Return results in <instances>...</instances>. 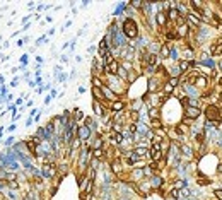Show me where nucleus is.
<instances>
[{
    "mask_svg": "<svg viewBox=\"0 0 222 200\" xmlns=\"http://www.w3.org/2000/svg\"><path fill=\"white\" fill-rule=\"evenodd\" d=\"M135 53H137V48L132 45H126V46H123L121 50H118V55L121 57L123 62H133Z\"/></svg>",
    "mask_w": 222,
    "mask_h": 200,
    "instance_id": "nucleus-4",
    "label": "nucleus"
},
{
    "mask_svg": "<svg viewBox=\"0 0 222 200\" xmlns=\"http://www.w3.org/2000/svg\"><path fill=\"white\" fill-rule=\"evenodd\" d=\"M144 178H145L144 168H133L132 173H130V180L132 181H140V180H144Z\"/></svg>",
    "mask_w": 222,
    "mask_h": 200,
    "instance_id": "nucleus-12",
    "label": "nucleus"
},
{
    "mask_svg": "<svg viewBox=\"0 0 222 200\" xmlns=\"http://www.w3.org/2000/svg\"><path fill=\"white\" fill-rule=\"evenodd\" d=\"M110 110H111L113 115H115V113H123V110H125V101L118 99V101H115V103H111Z\"/></svg>",
    "mask_w": 222,
    "mask_h": 200,
    "instance_id": "nucleus-13",
    "label": "nucleus"
},
{
    "mask_svg": "<svg viewBox=\"0 0 222 200\" xmlns=\"http://www.w3.org/2000/svg\"><path fill=\"white\" fill-rule=\"evenodd\" d=\"M149 156L154 162H161L164 161V151H162L161 144H152L150 149H149Z\"/></svg>",
    "mask_w": 222,
    "mask_h": 200,
    "instance_id": "nucleus-3",
    "label": "nucleus"
},
{
    "mask_svg": "<svg viewBox=\"0 0 222 200\" xmlns=\"http://www.w3.org/2000/svg\"><path fill=\"white\" fill-rule=\"evenodd\" d=\"M92 106H94V113H96L97 116H104V115H106V108L103 106L101 101H94Z\"/></svg>",
    "mask_w": 222,
    "mask_h": 200,
    "instance_id": "nucleus-17",
    "label": "nucleus"
},
{
    "mask_svg": "<svg viewBox=\"0 0 222 200\" xmlns=\"http://www.w3.org/2000/svg\"><path fill=\"white\" fill-rule=\"evenodd\" d=\"M171 46H173V45H169V43H164V45L161 46V50H159V57H161V60H162V58H169Z\"/></svg>",
    "mask_w": 222,
    "mask_h": 200,
    "instance_id": "nucleus-18",
    "label": "nucleus"
},
{
    "mask_svg": "<svg viewBox=\"0 0 222 200\" xmlns=\"http://www.w3.org/2000/svg\"><path fill=\"white\" fill-rule=\"evenodd\" d=\"M92 96H94V101H104V94H103V89L101 87H92Z\"/></svg>",
    "mask_w": 222,
    "mask_h": 200,
    "instance_id": "nucleus-21",
    "label": "nucleus"
},
{
    "mask_svg": "<svg viewBox=\"0 0 222 200\" xmlns=\"http://www.w3.org/2000/svg\"><path fill=\"white\" fill-rule=\"evenodd\" d=\"M126 7H128V3H126V2H121V3H118V5H116V9H115V14H113V16H115V17H120V16H123V12H125V10H126Z\"/></svg>",
    "mask_w": 222,
    "mask_h": 200,
    "instance_id": "nucleus-22",
    "label": "nucleus"
},
{
    "mask_svg": "<svg viewBox=\"0 0 222 200\" xmlns=\"http://www.w3.org/2000/svg\"><path fill=\"white\" fill-rule=\"evenodd\" d=\"M3 84H5V79H3V75L0 74V87H3Z\"/></svg>",
    "mask_w": 222,
    "mask_h": 200,
    "instance_id": "nucleus-46",
    "label": "nucleus"
},
{
    "mask_svg": "<svg viewBox=\"0 0 222 200\" xmlns=\"http://www.w3.org/2000/svg\"><path fill=\"white\" fill-rule=\"evenodd\" d=\"M57 81L58 82H65V81H67V74H63V72H62L60 75H57Z\"/></svg>",
    "mask_w": 222,
    "mask_h": 200,
    "instance_id": "nucleus-36",
    "label": "nucleus"
},
{
    "mask_svg": "<svg viewBox=\"0 0 222 200\" xmlns=\"http://www.w3.org/2000/svg\"><path fill=\"white\" fill-rule=\"evenodd\" d=\"M169 60L171 62H180V50L176 46H171V53H169Z\"/></svg>",
    "mask_w": 222,
    "mask_h": 200,
    "instance_id": "nucleus-25",
    "label": "nucleus"
},
{
    "mask_svg": "<svg viewBox=\"0 0 222 200\" xmlns=\"http://www.w3.org/2000/svg\"><path fill=\"white\" fill-rule=\"evenodd\" d=\"M217 84H219V86L222 87V75H220V77H219V79H217Z\"/></svg>",
    "mask_w": 222,
    "mask_h": 200,
    "instance_id": "nucleus-54",
    "label": "nucleus"
},
{
    "mask_svg": "<svg viewBox=\"0 0 222 200\" xmlns=\"http://www.w3.org/2000/svg\"><path fill=\"white\" fill-rule=\"evenodd\" d=\"M75 137H79V139L82 140V142H87V140H91L92 139V130L89 128V127H86L82 123V125H79V128H77V135Z\"/></svg>",
    "mask_w": 222,
    "mask_h": 200,
    "instance_id": "nucleus-5",
    "label": "nucleus"
},
{
    "mask_svg": "<svg viewBox=\"0 0 222 200\" xmlns=\"http://www.w3.org/2000/svg\"><path fill=\"white\" fill-rule=\"evenodd\" d=\"M22 98H17V99H16V103H14V104H16V106H21V104H22Z\"/></svg>",
    "mask_w": 222,
    "mask_h": 200,
    "instance_id": "nucleus-45",
    "label": "nucleus"
},
{
    "mask_svg": "<svg viewBox=\"0 0 222 200\" xmlns=\"http://www.w3.org/2000/svg\"><path fill=\"white\" fill-rule=\"evenodd\" d=\"M186 183H188V181L185 180V178H178V180L173 183V188H176V190H180V192H181L183 188H186Z\"/></svg>",
    "mask_w": 222,
    "mask_h": 200,
    "instance_id": "nucleus-24",
    "label": "nucleus"
},
{
    "mask_svg": "<svg viewBox=\"0 0 222 200\" xmlns=\"http://www.w3.org/2000/svg\"><path fill=\"white\" fill-rule=\"evenodd\" d=\"M118 70H120V63L118 62H111L110 65H108L106 68H104V72H106V75H118Z\"/></svg>",
    "mask_w": 222,
    "mask_h": 200,
    "instance_id": "nucleus-15",
    "label": "nucleus"
},
{
    "mask_svg": "<svg viewBox=\"0 0 222 200\" xmlns=\"http://www.w3.org/2000/svg\"><path fill=\"white\" fill-rule=\"evenodd\" d=\"M169 197L173 200H178V198H181V192L176 190V188H171V190H169Z\"/></svg>",
    "mask_w": 222,
    "mask_h": 200,
    "instance_id": "nucleus-28",
    "label": "nucleus"
},
{
    "mask_svg": "<svg viewBox=\"0 0 222 200\" xmlns=\"http://www.w3.org/2000/svg\"><path fill=\"white\" fill-rule=\"evenodd\" d=\"M52 98H57V89H52Z\"/></svg>",
    "mask_w": 222,
    "mask_h": 200,
    "instance_id": "nucleus-53",
    "label": "nucleus"
},
{
    "mask_svg": "<svg viewBox=\"0 0 222 200\" xmlns=\"http://www.w3.org/2000/svg\"><path fill=\"white\" fill-rule=\"evenodd\" d=\"M16 127H17L16 123H12V125H9V127H7L5 130H7V132H14V130H16Z\"/></svg>",
    "mask_w": 222,
    "mask_h": 200,
    "instance_id": "nucleus-40",
    "label": "nucleus"
},
{
    "mask_svg": "<svg viewBox=\"0 0 222 200\" xmlns=\"http://www.w3.org/2000/svg\"><path fill=\"white\" fill-rule=\"evenodd\" d=\"M202 92H205L207 89H210V84H209V79H207V75H203V74H198L196 75V79H195V84Z\"/></svg>",
    "mask_w": 222,
    "mask_h": 200,
    "instance_id": "nucleus-8",
    "label": "nucleus"
},
{
    "mask_svg": "<svg viewBox=\"0 0 222 200\" xmlns=\"http://www.w3.org/2000/svg\"><path fill=\"white\" fill-rule=\"evenodd\" d=\"M24 43H26V41H24V39H19V41H17V46H22Z\"/></svg>",
    "mask_w": 222,
    "mask_h": 200,
    "instance_id": "nucleus-51",
    "label": "nucleus"
},
{
    "mask_svg": "<svg viewBox=\"0 0 222 200\" xmlns=\"http://www.w3.org/2000/svg\"><path fill=\"white\" fill-rule=\"evenodd\" d=\"M29 28H31V24H29V22H27V24H24V28H22V31H27V29H29Z\"/></svg>",
    "mask_w": 222,
    "mask_h": 200,
    "instance_id": "nucleus-50",
    "label": "nucleus"
},
{
    "mask_svg": "<svg viewBox=\"0 0 222 200\" xmlns=\"http://www.w3.org/2000/svg\"><path fill=\"white\" fill-rule=\"evenodd\" d=\"M101 89H103V94H104V99H108V101H111V103H115V101H118V96H116L115 92H113V91L110 89V87H108L106 84H104L103 87H101Z\"/></svg>",
    "mask_w": 222,
    "mask_h": 200,
    "instance_id": "nucleus-14",
    "label": "nucleus"
},
{
    "mask_svg": "<svg viewBox=\"0 0 222 200\" xmlns=\"http://www.w3.org/2000/svg\"><path fill=\"white\" fill-rule=\"evenodd\" d=\"M84 125H86V127H89V128L92 130V133L97 130V123H96V120L89 118V116H86V118H84Z\"/></svg>",
    "mask_w": 222,
    "mask_h": 200,
    "instance_id": "nucleus-23",
    "label": "nucleus"
},
{
    "mask_svg": "<svg viewBox=\"0 0 222 200\" xmlns=\"http://www.w3.org/2000/svg\"><path fill=\"white\" fill-rule=\"evenodd\" d=\"M92 84H94L92 87H103L104 82L99 79V75H92Z\"/></svg>",
    "mask_w": 222,
    "mask_h": 200,
    "instance_id": "nucleus-29",
    "label": "nucleus"
},
{
    "mask_svg": "<svg viewBox=\"0 0 222 200\" xmlns=\"http://www.w3.org/2000/svg\"><path fill=\"white\" fill-rule=\"evenodd\" d=\"M167 74H169V77L180 79V77H181V70H180V65H173V67H169V68H167Z\"/></svg>",
    "mask_w": 222,
    "mask_h": 200,
    "instance_id": "nucleus-20",
    "label": "nucleus"
},
{
    "mask_svg": "<svg viewBox=\"0 0 222 200\" xmlns=\"http://www.w3.org/2000/svg\"><path fill=\"white\" fill-rule=\"evenodd\" d=\"M103 158H104V149H97V151H92V159H97V161H101Z\"/></svg>",
    "mask_w": 222,
    "mask_h": 200,
    "instance_id": "nucleus-27",
    "label": "nucleus"
},
{
    "mask_svg": "<svg viewBox=\"0 0 222 200\" xmlns=\"http://www.w3.org/2000/svg\"><path fill=\"white\" fill-rule=\"evenodd\" d=\"M10 86L12 87H16V86H19V77H14V81L10 82Z\"/></svg>",
    "mask_w": 222,
    "mask_h": 200,
    "instance_id": "nucleus-41",
    "label": "nucleus"
},
{
    "mask_svg": "<svg viewBox=\"0 0 222 200\" xmlns=\"http://www.w3.org/2000/svg\"><path fill=\"white\" fill-rule=\"evenodd\" d=\"M149 183H150V187L152 188H155V190H159V188L162 187V183H164V178L161 176V174H152L150 178H149Z\"/></svg>",
    "mask_w": 222,
    "mask_h": 200,
    "instance_id": "nucleus-10",
    "label": "nucleus"
},
{
    "mask_svg": "<svg viewBox=\"0 0 222 200\" xmlns=\"http://www.w3.org/2000/svg\"><path fill=\"white\" fill-rule=\"evenodd\" d=\"M180 154L183 159H188V161H190V159L193 158V149L188 144H180Z\"/></svg>",
    "mask_w": 222,
    "mask_h": 200,
    "instance_id": "nucleus-9",
    "label": "nucleus"
},
{
    "mask_svg": "<svg viewBox=\"0 0 222 200\" xmlns=\"http://www.w3.org/2000/svg\"><path fill=\"white\" fill-rule=\"evenodd\" d=\"M217 67H219V70H220V72H222V60H220V62H219V63H217Z\"/></svg>",
    "mask_w": 222,
    "mask_h": 200,
    "instance_id": "nucleus-55",
    "label": "nucleus"
},
{
    "mask_svg": "<svg viewBox=\"0 0 222 200\" xmlns=\"http://www.w3.org/2000/svg\"><path fill=\"white\" fill-rule=\"evenodd\" d=\"M27 84H29V87H36L38 84H36V81H27Z\"/></svg>",
    "mask_w": 222,
    "mask_h": 200,
    "instance_id": "nucleus-47",
    "label": "nucleus"
},
{
    "mask_svg": "<svg viewBox=\"0 0 222 200\" xmlns=\"http://www.w3.org/2000/svg\"><path fill=\"white\" fill-rule=\"evenodd\" d=\"M36 115H38V110H36V108H32V110L29 111V116L32 118V116H36Z\"/></svg>",
    "mask_w": 222,
    "mask_h": 200,
    "instance_id": "nucleus-44",
    "label": "nucleus"
},
{
    "mask_svg": "<svg viewBox=\"0 0 222 200\" xmlns=\"http://www.w3.org/2000/svg\"><path fill=\"white\" fill-rule=\"evenodd\" d=\"M3 188H5V181L0 180V192H3Z\"/></svg>",
    "mask_w": 222,
    "mask_h": 200,
    "instance_id": "nucleus-48",
    "label": "nucleus"
},
{
    "mask_svg": "<svg viewBox=\"0 0 222 200\" xmlns=\"http://www.w3.org/2000/svg\"><path fill=\"white\" fill-rule=\"evenodd\" d=\"M147 116L150 120H159V118H161V108H149V110H147Z\"/></svg>",
    "mask_w": 222,
    "mask_h": 200,
    "instance_id": "nucleus-19",
    "label": "nucleus"
},
{
    "mask_svg": "<svg viewBox=\"0 0 222 200\" xmlns=\"http://www.w3.org/2000/svg\"><path fill=\"white\" fill-rule=\"evenodd\" d=\"M128 5L132 7V9H142V7H144V2H142V0H133V2H130Z\"/></svg>",
    "mask_w": 222,
    "mask_h": 200,
    "instance_id": "nucleus-31",
    "label": "nucleus"
},
{
    "mask_svg": "<svg viewBox=\"0 0 222 200\" xmlns=\"http://www.w3.org/2000/svg\"><path fill=\"white\" fill-rule=\"evenodd\" d=\"M155 24H157L159 28H166L167 24H169V21H167V14L162 12V10H159V12L155 14Z\"/></svg>",
    "mask_w": 222,
    "mask_h": 200,
    "instance_id": "nucleus-11",
    "label": "nucleus"
},
{
    "mask_svg": "<svg viewBox=\"0 0 222 200\" xmlns=\"http://www.w3.org/2000/svg\"><path fill=\"white\" fill-rule=\"evenodd\" d=\"M108 87L113 91L115 94H121V92H125V82L121 81V79L118 77V75H108Z\"/></svg>",
    "mask_w": 222,
    "mask_h": 200,
    "instance_id": "nucleus-2",
    "label": "nucleus"
},
{
    "mask_svg": "<svg viewBox=\"0 0 222 200\" xmlns=\"http://www.w3.org/2000/svg\"><path fill=\"white\" fill-rule=\"evenodd\" d=\"M205 116L207 122H219V108L215 104H209L205 108Z\"/></svg>",
    "mask_w": 222,
    "mask_h": 200,
    "instance_id": "nucleus-6",
    "label": "nucleus"
},
{
    "mask_svg": "<svg viewBox=\"0 0 222 200\" xmlns=\"http://www.w3.org/2000/svg\"><path fill=\"white\" fill-rule=\"evenodd\" d=\"M162 87V82L157 77H150L147 82V94H157V91Z\"/></svg>",
    "mask_w": 222,
    "mask_h": 200,
    "instance_id": "nucleus-7",
    "label": "nucleus"
},
{
    "mask_svg": "<svg viewBox=\"0 0 222 200\" xmlns=\"http://www.w3.org/2000/svg\"><path fill=\"white\" fill-rule=\"evenodd\" d=\"M52 99H53V98H52V94H50V96H46V98H45V106H46V104H50V103H52Z\"/></svg>",
    "mask_w": 222,
    "mask_h": 200,
    "instance_id": "nucleus-43",
    "label": "nucleus"
},
{
    "mask_svg": "<svg viewBox=\"0 0 222 200\" xmlns=\"http://www.w3.org/2000/svg\"><path fill=\"white\" fill-rule=\"evenodd\" d=\"M46 39H48V38H46V36H41V38H38V39H36V46H39V45H43V43H45V41H46Z\"/></svg>",
    "mask_w": 222,
    "mask_h": 200,
    "instance_id": "nucleus-37",
    "label": "nucleus"
},
{
    "mask_svg": "<svg viewBox=\"0 0 222 200\" xmlns=\"http://www.w3.org/2000/svg\"><path fill=\"white\" fill-rule=\"evenodd\" d=\"M217 173L222 174V162H219V166H217Z\"/></svg>",
    "mask_w": 222,
    "mask_h": 200,
    "instance_id": "nucleus-49",
    "label": "nucleus"
},
{
    "mask_svg": "<svg viewBox=\"0 0 222 200\" xmlns=\"http://www.w3.org/2000/svg\"><path fill=\"white\" fill-rule=\"evenodd\" d=\"M214 195L217 197V200H222V190H220V188H219V190H215V192H214Z\"/></svg>",
    "mask_w": 222,
    "mask_h": 200,
    "instance_id": "nucleus-38",
    "label": "nucleus"
},
{
    "mask_svg": "<svg viewBox=\"0 0 222 200\" xmlns=\"http://www.w3.org/2000/svg\"><path fill=\"white\" fill-rule=\"evenodd\" d=\"M5 193L10 200H19V195L16 193V190H5Z\"/></svg>",
    "mask_w": 222,
    "mask_h": 200,
    "instance_id": "nucleus-32",
    "label": "nucleus"
},
{
    "mask_svg": "<svg viewBox=\"0 0 222 200\" xmlns=\"http://www.w3.org/2000/svg\"><path fill=\"white\" fill-rule=\"evenodd\" d=\"M72 120H75V122H77V120H84V113L79 110V108H75V110H74V116H72Z\"/></svg>",
    "mask_w": 222,
    "mask_h": 200,
    "instance_id": "nucleus-30",
    "label": "nucleus"
},
{
    "mask_svg": "<svg viewBox=\"0 0 222 200\" xmlns=\"http://www.w3.org/2000/svg\"><path fill=\"white\" fill-rule=\"evenodd\" d=\"M21 65H24V67L27 65V55H22V57H21Z\"/></svg>",
    "mask_w": 222,
    "mask_h": 200,
    "instance_id": "nucleus-39",
    "label": "nucleus"
},
{
    "mask_svg": "<svg viewBox=\"0 0 222 200\" xmlns=\"http://www.w3.org/2000/svg\"><path fill=\"white\" fill-rule=\"evenodd\" d=\"M0 94H2V87H0Z\"/></svg>",
    "mask_w": 222,
    "mask_h": 200,
    "instance_id": "nucleus-58",
    "label": "nucleus"
},
{
    "mask_svg": "<svg viewBox=\"0 0 222 200\" xmlns=\"http://www.w3.org/2000/svg\"><path fill=\"white\" fill-rule=\"evenodd\" d=\"M94 50H96L94 46H89V48H87V52H89V53H94Z\"/></svg>",
    "mask_w": 222,
    "mask_h": 200,
    "instance_id": "nucleus-52",
    "label": "nucleus"
},
{
    "mask_svg": "<svg viewBox=\"0 0 222 200\" xmlns=\"http://www.w3.org/2000/svg\"><path fill=\"white\" fill-rule=\"evenodd\" d=\"M203 178H205V176L198 178V180H196V183H198V185H210V183H212L210 180H203Z\"/></svg>",
    "mask_w": 222,
    "mask_h": 200,
    "instance_id": "nucleus-35",
    "label": "nucleus"
},
{
    "mask_svg": "<svg viewBox=\"0 0 222 200\" xmlns=\"http://www.w3.org/2000/svg\"><path fill=\"white\" fill-rule=\"evenodd\" d=\"M3 144H5L7 147H10V145H14V144H16V137H7V139H5V142H3Z\"/></svg>",
    "mask_w": 222,
    "mask_h": 200,
    "instance_id": "nucleus-34",
    "label": "nucleus"
},
{
    "mask_svg": "<svg viewBox=\"0 0 222 200\" xmlns=\"http://www.w3.org/2000/svg\"><path fill=\"white\" fill-rule=\"evenodd\" d=\"M121 31L126 36V39H137L139 38V24L135 22L133 17H126L121 22Z\"/></svg>",
    "mask_w": 222,
    "mask_h": 200,
    "instance_id": "nucleus-1",
    "label": "nucleus"
},
{
    "mask_svg": "<svg viewBox=\"0 0 222 200\" xmlns=\"http://www.w3.org/2000/svg\"><path fill=\"white\" fill-rule=\"evenodd\" d=\"M176 10L180 12V16H181V17H186L188 14L191 12V10L188 9V5H186L185 2H176Z\"/></svg>",
    "mask_w": 222,
    "mask_h": 200,
    "instance_id": "nucleus-16",
    "label": "nucleus"
},
{
    "mask_svg": "<svg viewBox=\"0 0 222 200\" xmlns=\"http://www.w3.org/2000/svg\"><path fill=\"white\" fill-rule=\"evenodd\" d=\"M2 132H3V128H0V140H2Z\"/></svg>",
    "mask_w": 222,
    "mask_h": 200,
    "instance_id": "nucleus-57",
    "label": "nucleus"
},
{
    "mask_svg": "<svg viewBox=\"0 0 222 200\" xmlns=\"http://www.w3.org/2000/svg\"><path fill=\"white\" fill-rule=\"evenodd\" d=\"M217 98H219V103L222 104V92H220V94H219V96H217Z\"/></svg>",
    "mask_w": 222,
    "mask_h": 200,
    "instance_id": "nucleus-56",
    "label": "nucleus"
},
{
    "mask_svg": "<svg viewBox=\"0 0 222 200\" xmlns=\"http://www.w3.org/2000/svg\"><path fill=\"white\" fill-rule=\"evenodd\" d=\"M32 123H34V118H31V116H29V118L26 120V127H31Z\"/></svg>",
    "mask_w": 222,
    "mask_h": 200,
    "instance_id": "nucleus-42",
    "label": "nucleus"
},
{
    "mask_svg": "<svg viewBox=\"0 0 222 200\" xmlns=\"http://www.w3.org/2000/svg\"><path fill=\"white\" fill-rule=\"evenodd\" d=\"M9 190H19V181L14 180V181H9Z\"/></svg>",
    "mask_w": 222,
    "mask_h": 200,
    "instance_id": "nucleus-33",
    "label": "nucleus"
},
{
    "mask_svg": "<svg viewBox=\"0 0 222 200\" xmlns=\"http://www.w3.org/2000/svg\"><path fill=\"white\" fill-rule=\"evenodd\" d=\"M103 144H104V140H103V137H96V140H94V144L91 145V149L92 151H97V149H103Z\"/></svg>",
    "mask_w": 222,
    "mask_h": 200,
    "instance_id": "nucleus-26",
    "label": "nucleus"
}]
</instances>
